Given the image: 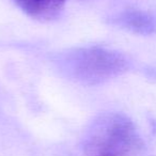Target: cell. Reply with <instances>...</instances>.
Here are the masks:
<instances>
[{
  "instance_id": "3",
  "label": "cell",
  "mask_w": 156,
  "mask_h": 156,
  "mask_svg": "<svg viewBox=\"0 0 156 156\" xmlns=\"http://www.w3.org/2000/svg\"><path fill=\"white\" fill-rule=\"evenodd\" d=\"M28 16L40 20H49L59 15L66 0H14Z\"/></svg>"
},
{
  "instance_id": "4",
  "label": "cell",
  "mask_w": 156,
  "mask_h": 156,
  "mask_svg": "<svg viewBox=\"0 0 156 156\" xmlns=\"http://www.w3.org/2000/svg\"><path fill=\"white\" fill-rule=\"evenodd\" d=\"M115 24L133 32L149 34L156 31V20L142 11H125L115 18Z\"/></svg>"
},
{
  "instance_id": "2",
  "label": "cell",
  "mask_w": 156,
  "mask_h": 156,
  "mask_svg": "<svg viewBox=\"0 0 156 156\" xmlns=\"http://www.w3.org/2000/svg\"><path fill=\"white\" fill-rule=\"evenodd\" d=\"M61 61L67 75L88 85L108 80L128 66L121 54L102 47L78 48L67 52Z\"/></svg>"
},
{
  "instance_id": "1",
  "label": "cell",
  "mask_w": 156,
  "mask_h": 156,
  "mask_svg": "<svg viewBox=\"0 0 156 156\" xmlns=\"http://www.w3.org/2000/svg\"><path fill=\"white\" fill-rule=\"evenodd\" d=\"M142 145L137 128L125 115L110 112L95 119L83 139L85 151L91 156H125Z\"/></svg>"
}]
</instances>
